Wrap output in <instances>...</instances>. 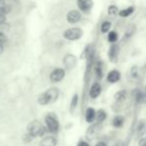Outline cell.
<instances>
[{"label": "cell", "instance_id": "f1b7e54d", "mask_svg": "<svg viewBox=\"0 0 146 146\" xmlns=\"http://www.w3.org/2000/svg\"><path fill=\"white\" fill-rule=\"evenodd\" d=\"M7 42V36L3 32H0V45L4 46V44Z\"/></svg>", "mask_w": 146, "mask_h": 146}, {"label": "cell", "instance_id": "7402d4cb", "mask_svg": "<svg viewBox=\"0 0 146 146\" xmlns=\"http://www.w3.org/2000/svg\"><path fill=\"white\" fill-rule=\"evenodd\" d=\"M134 10H135L134 6H129V7L125 8V9H122V10H120V11H118V15L123 18L129 17V16L134 12Z\"/></svg>", "mask_w": 146, "mask_h": 146}, {"label": "cell", "instance_id": "8fae6325", "mask_svg": "<svg viewBox=\"0 0 146 146\" xmlns=\"http://www.w3.org/2000/svg\"><path fill=\"white\" fill-rule=\"evenodd\" d=\"M121 79V74L118 70H111L108 72V74L106 75V81L110 84H116L120 81Z\"/></svg>", "mask_w": 146, "mask_h": 146}, {"label": "cell", "instance_id": "7c38bea8", "mask_svg": "<svg viewBox=\"0 0 146 146\" xmlns=\"http://www.w3.org/2000/svg\"><path fill=\"white\" fill-rule=\"evenodd\" d=\"M81 18H82V14L79 10H71L67 14V21L70 24L78 23L81 20Z\"/></svg>", "mask_w": 146, "mask_h": 146}, {"label": "cell", "instance_id": "4316f807", "mask_svg": "<svg viewBox=\"0 0 146 146\" xmlns=\"http://www.w3.org/2000/svg\"><path fill=\"white\" fill-rule=\"evenodd\" d=\"M130 76L133 79H137L139 77V68L137 66H133L130 70Z\"/></svg>", "mask_w": 146, "mask_h": 146}, {"label": "cell", "instance_id": "52a82bcc", "mask_svg": "<svg viewBox=\"0 0 146 146\" xmlns=\"http://www.w3.org/2000/svg\"><path fill=\"white\" fill-rule=\"evenodd\" d=\"M63 64H64V67H65V70L72 71V70H74L76 67H77L78 59L75 55L67 54L63 59Z\"/></svg>", "mask_w": 146, "mask_h": 146}, {"label": "cell", "instance_id": "ba28073f", "mask_svg": "<svg viewBox=\"0 0 146 146\" xmlns=\"http://www.w3.org/2000/svg\"><path fill=\"white\" fill-rule=\"evenodd\" d=\"M102 92V88L100 84L96 82V83H92V85H90V87L88 88V96L90 98H92V100H96V98L100 96Z\"/></svg>", "mask_w": 146, "mask_h": 146}, {"label": "cell", "instance_id": "1f68e13d", "mask_svg": "<svg viewBox=\"0 0 146 146\" xmlns=\"http://www.w3.org/2000/svg\"><path fill=\"white\" fill-rule=\"evenodd\" d=\"M77 146H90V145L87 140H80L77 143Z\"/></svg>", "mask_w": 146, "mask_h": 146}, {"label": "cell", "instance_id": "d590c367", "mask_svg": "<svg viewBox=\"0 0 146 146\" xmlns=\"http://www.w3.org/2000/svg\"><path fill=\"white\" fill-rule=\"evenodd\" d=\"M113 146H124V143L121 142V141H120V142H117V143H115V144H114Z\"/></svg>", "mask_w": 146, "mask_h": 146}, {"label": "cell", "instance_id": "d4e9b609", "mask_svg": "<svg viewBox=\"0 0 146 146\" xmlns=\"http://www.w3.org/2000/svg\"><path fill=\"white\" fill-rule=\"evenodd\" d=\"M135 98H136L137 104H144L146 100V94H144V92H138L136 94Z\"/></svg>", "mask_w": 146, "mask_h": 146}, {"label": "cell", "instance_id": "8992f818", "mask_svg": "<svg viewBox=\"0 0 146 146\" xmlns=\"http://www.w3.org/2000/svg\"><path fill=\"white\" fill-rule=\"evenodd\" d=\"M66 77V70L63 68H56L50 73L49 79L52 84H58L64 80Z\"/></svg>", "mask_w": 146, "mask_h": 146}, {"label": "cell", "instance_id": "cb8c5ba5", "mask_svg": "<svg viewBox=\"0 0 146 146\" xmlns=\"http://www.w3.org/2000/svg\"><path fill=\"white\" fill-rule=\"evenodd\" d=\"M108 14L111 17H114L118 14V8L116 5H110L108 8Z\"/></svg>", "mask_w": 146, "mask_h": 146}, {"label": "cell", "instance_id": "ffe728a7", "mask_svg": "<svg viewBox=\"0 0 146 146\" xmlns=\"http://www.w3.org/2000/svg\"><path fill=\"white\" fill-rule=\"evenodd\" d=\"M124 121H125V118L124 116L122 115H115L112 118V125H113V127H115V128H120V127L123 126V124H124Z\"/></svg>", "mask_w": 146, "mask_h": 146}, {"label": "cell", "instance_id": "7a4b0ae2", "mask_svg": "<svg viewBox=\"0 0 146 146\" xmlns=\"http://www.w3.org/2000/svg\"><path fill=\"white\" fill-rule=\"evenodd\" d=\"M26 133L29 134L33 139H35L47 135V130L42 121L39 119H33L26 126Z\"/></svg>", "mask_w": 146, "mask_h": 146}, {"label": "cell", "instance_id": "d6986e66", "mask_svg": "<svg viewBox=\"0 0 146 146\" xmlns=\"http://www.w3.org/2000/svg\"><path fill=\"white\" fill-rule=\"evenodd\" d=\"M113 98H114V100L117 102H124V100H126V98H127L126 90H118V92H116L115 94H114Z\"/></svg>", "mask_w": 146, "mask_h": 146}, {"label": "cell", "instance_id": "ac0fdd59", "mask_svg": "<svg viewBox=\"0 0 146 146\" xmlns=\"http://www.w3.org/2000/svg\"><path fill=\"white\" fill-rule=\"evenodd\" d=\"M106 117H108V113H106V110H104V108H100V110H96V119H94V121L102 124L106 119Z\"/></svg>", "mask_w": 146, "mask_h": 146}, {"label": "cell", "instance_id": "e575fe53", "mask_svg": "<svg viewBox=\"0 0 146 146\" xmlns=\"http://www.w3.org/2000/svg\"><path fill=\"white\" fill-rule=\"evenodd\" d=\"M5 5H6L5 0H0V8L3 7V6H5Z\"/></svg>", "mask_w": 146, "mask_h": 146}, {"label": "cell", "instance_id": "e0dca14e", "mask_svg": "<svg viewBox=\"0 0 146 146\" xmlns=\"http://www.w3.org/2000/svg\"><path fill=\"white\" fill-rule=\"evenodd\" d=\"M79 102H80V96L78 94H73L71 98V102H70V106H69V110L71 113H74L76 110H77L78 106H79Z\"/></svg>", "mask_w": 146, "mask_h": 146}, {"label": "cell", "instance_id": "4fadbf2b", "mask_svg": "<svg viewBox=\"0 0 146 146\" xmlns=\"http://www.w3.org/2000/svg\"><path fill=\"white\" fill-rule=\"evenodd\" d=\"M78 7L82 12H90L94 7V1L92 0H78Z\"/></svg>", "mask_w": 146, "mask_h": 146}, {"label": "cell", "instance_id": "9a60e30c", "mask_svg": "<svg viewBox=\"0 0 146 146\" xmlns=\"http://www.w3.org/2000/svg\"><path fill=\"white\" fill-rule=\"evenodd\" d=\"M146 133V119H141L139 120L138 124L136 126V136L139 139L143 137Z\"/></svg>", "mask_w": 146, "mask_h": 146}, {"label": "cell", "instance_id": "836d02e7", "mask_svg": "<svg viewBox=\"0 0 146 146\" xmlns=\"http://www.w3.org/2000/svg\"><path fill=\"white\" fill-rule=\"evenodd\" d=\"M6 21V16L4 15H0V26L2 25V24H4Z\"/></svg>", "mask_w": 146, "mask_h": 146}, {"label": "cell", "instance_id": "f546056e", "mask_svg": "<svg viewBox=\"0 0 146 146\" xmlns=\"http://www.w3.org/2000/svg\"><path fill=\"white\" fill-rule=\"evenodd\" d=\"M22 140H23V142H25V143H30L31 141L33 140V138L30 136L29 134H27V133H25V134L22 136Z\"/></svg>", "mask_w": 146, "mask_h": 146}, {"label": "cell", "instance_id": "30bf717a", "mask_svg": "<svg viewBox=\"0 0 146 146\" xmlns=\"http://www.w3.org/2000/svg\"><path fill=\"white\" fill-rule=\"evenodd\" d=\"M119 52H120V49H119L118 45L112 44L110 46V48L108 49V59L111 63H116L117 60H118V56H119Z\"/></svg>", "mask_w": 146, "mask_h": 146}, {"label": "cell", "instance_id": "5bb4252c", "mask_svg": "<svg viewBox=\"0 0 146 146\" xmlns=\"http://www.w3.org/2000/svg\"><path fill=\"white\" fill-rule=\"evenodd\" d=\"M96 110H94V108H92V106H88V108L85 110V111H84V115H85L86 122L90 123V124L94 123V119H96Z\"/></svg>", "mask_w": 146, "mask_h": 146}, {"label": "cell", "instance_id": "2e32d148", "mask_svg": "<svg viewBox=\"0 0 146 146\" xmlns=\"http://www.w3.org/2000/svg\"><path fill=\"white\" fill-rule=\"evenodd\" d=\"M135 32H136V25L135 24H130L126 28V30H125L124 35H123V40L127 41L130 38H132V36L135 34Z\"/></svg>", "mask_w": 146, "mask_h": 146}, {"label": "cell", "instance_id": "603a6c76", "mask_svg": "<svg viewBox=\"0 0 146 146\" xmlns=\"http://www.w3.org/2000/svg\"><path fill=\"white\" fill-rule=\"evenodd\" d=\"M108 41L111 44H114L118 41V34L115 31H110L108 34Z\"/></svg>", "mask_w": 146, "mask_h": 146}, {"label": "cell", "instance_id": "277c9868", "mask_svg": "<svg viewBox=\"0 0 146 146\" xmlns=\"http://www.w3.org/2000/svg\"><path fill=\"white\" fill-rule=\"evenodd\" d=\"M64 38L67 39L69 41H77L79 39L82 38V36L84 35V31L81 28L78 27H74V28H70L67 29L64 32Z\"/></svg>", "mask_w": 146, "mask_h": 146}, {"label": "cell", "instance_id": "484cf974", "mask_svg": "<svg viewBox=\"0 0 146 146\" xmlns=\"http://www.w3.org/2000/svg\"><path fill=\"white\" fill-rule=\"evenodd\" d=\"M110 28H111V22L110 21H104V23L102 24V27H100V30H102V33H108L110 30Z\"/></svg>", "mask_w": 146, "mask_h": 146}, {"label": "cell", "instance_id": "9c48e42d", "mask_svg": "<svg viewBox=\"0 0 146 146\" xmlns=\"http://www.w3.org/2000/svg\"><path fill=\"white\" fill-rule=\"evenodd\" d=\"M58 145V139L55 135L47 134L39 142V146H57Z\"/></svg>", "mask_w": 146, "mask_h": 146}, {"label": "cell", "instance_id": "4dcf8cb0", "mask_svg": "<svg viewBox=\"0 0 146 146\" xmlns=\"http://www.w3.org/2000/svg\"><path fill=\"white\" fill-rule=\"evenodd\" d=\"M138 146H146V136H143L139 139Z\"/></svg>", "mask_w": 146, "mask_h": 146}, {"label": "cell", "instance_id": "74e56055", "mask_svg": "<svg viewBox=\"0 0 146 146\" xmlns=\"http://www.w3.org/2000/svg\"><path fill=\"white\" fill-rule=\"evenodd\" d=\"M144 90H145V94H146V87H145V88H144Z\"/></svg>", "mask_w": 146, "mask_h": 146}, {"label": "cell", "instance_id": "5b68a950", "mask_svg": "<svg viewBox=\"0 0 146 146\" xmlns=\"http://www.w3.org/2000/svg\"><path fill=\"white\" fill-rule=\"evenodd\" d=\"M100 131H102V124L100 123H92L86 131V138H87V140H92V139L96 138V136L100 134Z\"/></svg>", "mask_w": 146, "mask_h": 146}, {"label": "cell", "instance_id": "44dd1931", "mask_svg": "<svg viewBox=\"0 0 146 146\" xmlns=\"http://www.w3.org/2000/svg\"><path fill=\"white\" fill-rule=\"evenodd\" d=\"M94 73L98 80H102L104 78V67L102 62H98L94 66Z\"/></svg>", "mask_w": 146, "mask_h": 146}, {"label": "cell", "instance_id": "8d00e7d4", "mask_svg": "<svg viewBox=\"0 0 146 146\" xmlns=\"http://www.w3.org/2000/svg\"><path fill=\"white\" fill-rule=\"evenodd\" d=\"M3 52H4V46H1V45H0V55H1Z\"/></svg>", "mask_w": 146, "mask_h": 146}, {"label": "cell", "instance_id": "3957f363", "mask_svg": "<svg viewBox=\"0 0 146 146\" xmlns=\"http://www.w3.org/2000/svg\"><path fill=\"white\" fill-rule=\"evenodd\" d=\"M44 126L47 130V133L51 135H56L59 133L61 125H60L59 117L54 112H48L44 116Z\"/></svg>", "mask_w": 146, "mask_h": 146}, {"label": "cell", "instance_id": "6da1fadb", "mask_svg": "<svg viewBox=\"0 0 146 146\" xmlns=\"http://www.w3.org/2000/svg\"><path fill=\"white\" fill-rule=\"evenodd\" d=\"M60 96V90L56 87L49 88L42 94H40L37 98V102L39 106H46L49 104H55Z\"/></svg>", "mask_w": 146, "mask_h": 146}, {"label": "cell", "instance_id": "83f0119b", "mask_svg": "<svg viewBox=\"0 0 146 146\" xmlns=\"http://www.w3.org/2000/svg\"><path fill=\"white\" fill-rule=\"evenodd\" d=\"M10 11H11V7H10V5H7V4H6L5 6L0 8V15L6 16V14H8Z\"/></svg>", "mask_w": 146, "mask_h": 146}, {"label": "cell", "instance_id": "d6a6232c", "mask_svg": "<svg viewBox=\"0 0 146 146\" xmlns=\"http://www.w3.org/2000/svg\"><path fill=\"white\" fill-rule=\"evenodd\" d=\"M94 146H108V143H106V141L100 140V141H98V142L94 144Z\"/></svg>", "mask_w": 146, "mask_h": 146}]
</instances>
